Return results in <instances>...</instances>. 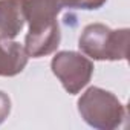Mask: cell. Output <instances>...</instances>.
Instances as JSON below:
<instances>
[{"mask_svg":"<svg viewBox=\"0 0 130 130\" xmlns=\"http://www.w3.org/2000/svg\"><path fill=\"white\" fill-rule=\"evenodd\" d=\"M61 8L60 0H23L25 22L29 25L25 40L28 57L40 58L57 51L61 40L57 17Z\"/></svg>","mask_w":130,"mask_h":130,"instance_id":"obj_1","label":"cell"},{"mask_svg":"<svg viewBox=\"0 0 130 130\" xmlns=\"http://www.w3.org/2000/svg\"><path fill=\"white\" fill-rule=\"evenodd\" d=\"M128 35L130 31L127 28L110 29L103 23H92L83 29L78 47L92 60H127Z\"/></svg>","mask_w":130,"mask_h":130,"instance_id":"obj_2","label":"cell"},{"mask_svg":"<svg viewBox=\"0 0 130 130\" xmlns=\"http://www.w3.org/2000/svg\"><path fill=\"white\" fill-rule=\"evenodd\" d=\"M78 112L90 127L98 130L118 128L127 118L124 104L112 92L95 86L80 96Z\"/></svg>","mask_w":130,"mask_h":130,"instance_id":"obj_3","label":"cell"},{"mask_svg":"<svg viewBox=\"0 0 130 130\" xmlns=\"http://www.w3.org/2000/svg\"><path fill=\"white\" fill-rule=\"evenodd\" d=\"M51 69L61 81L64 90L75 95L89 84L93 75V63L78 52L61 51L52 58Z\"/></svg>","mask_w":130,"mask_h":130,"instance_id":"obj_4","label":"cell"},{"mask_svg":"<svg viewBox=\"0 0 130 130\" xmlns=\"http://www.w3.org/2000/svg\"><path fill=\"white\" fill-rule=\"evenodd\" d=\"M23 25V0H0V38L14 40Z\"/></svg>","mask_w":130,"mask_h":130,"instance_id":"obj_5","label":"cell"},{"mask_svg":"<svg viewBox=\"0 0 130 130\" xmlns=\"http://www.w3.org/2000/svg\"><path fill=\"white\" fill-rule=\"evenodd\" d=\"M25 46L12 40L0 38V77H15L28 64Z\"/></svg>","mask_w":130,"mask_h":130,"instance_id":"obj_6","label":"cell"},{"mask_svg":"<svg viewBox=\"0 0 130 130\" xmlns=\"http://www.w3.org/2000/svg\"><path fill=\"white\" fill-rule=\"evenodd\" d=\"M63 8L71 9H98L107 0H60Z\"/></svg>","mask_w":130,"mask_h":130,"instance_id":"obj_7","label":"cell"},{"mask_svg":"<svg viewBox=\"0 0 130 130\" xmlns=\"http://www.w3.org/2000/svg\"><path fill=\"white\" fill-rule=\"evenodd\" d=\"M11 112V100L9 96L0 90V124H2Z\"/></svg>","mask_w":130,"mask_h":130,"instance_id":"obj_8","label":"cell"}]
</instances>
